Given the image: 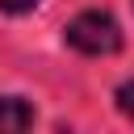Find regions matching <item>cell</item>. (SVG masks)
<instances>
[{
  "label": "cell",
  "mask_w": 134,
  "mask_h": 134,
  "mask_svg": "<svg viewBox=\"0 0 134 134\" xmlns=\"http://www.w3.org/2000/svg\"><path fill=\"white\" fill-rule=\"evenodd\" d=\"M63 38H67V46H75L80 54H113L117 46H121V29H117V21L109 17V13H80L67 29H63Z\"/></svg>",
  "instance_id": "obj_1"
},
{
  "label": "cell",
  "mask_w": 134,
  "mask_h": 134,
  "mask_svg": "<svg viewBox=\"0 0 134 134\" xmlns=\"http://www.w3.org/2000/svg\"><path fill=\"white\" fill-rule=\"evenodd\" d=\"M34 130V109L21 96H0V134H29Z\"/></svg>",
  "instance_id": "obj_2"
},
{
  "label": "cell",
  "mask_w": 134,
  "mask_h": 134,
  "mask_svg": "<svg viewBox=\"0 0 134 134\" xmlns=\"http://www.w3.org/2000/svg\"><path fill=\"white\" fill-rule=\"evenodd\" d=\"M117 109H121V113H126V117L134 121V80L117 88Z\"/></svg>",
  "instance_id": "obj_3"
},
{
  "label": "cell",
  "mask_w": 134,
  "mask_h": 134,
  "mask_svg": "<svg viewBox=\"0 0 134 134\" xmlns=\"http://www.w3.org/2000/svg\"><path fill=\"white\" fill-rule=\"evenodd\" d=\"M0 8L4 13H29V8H38V0H0Z\"/></svg>",
  "instance_id": "obj_4"
},
{
  "label": "cell",
  "mask_w": 134,
  "mask_h": 134,
  "mask_svg": "<svg viewBox=\"0 0 134 134\" xmlns=\"http://www.w3.org/2000/svg\"><path fill=\"white\" fill-rule=\"evenodd\" d=\"M59 134H71V130H59Z\"/></svg>",
  "instance_id": "obj_5"
}]
</instances>
